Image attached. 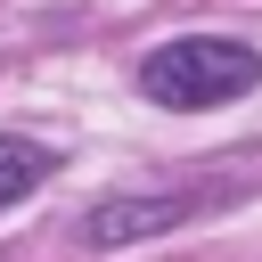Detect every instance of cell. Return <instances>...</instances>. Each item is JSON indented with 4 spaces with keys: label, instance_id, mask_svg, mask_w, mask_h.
Listing matches in <instances>:
<instances>
[{
    "label": "cell",
    "instance_id": "1",
    "mask_svg": "<svg viewBox=\"0 0 262 262\" xmlns=\"http://www.w3.org/2000/svg\"><path fill=\"white\" fill-rule=\"evenodd\" d=\"M254 82H262V57H254L246 41H221V33H188V41H164V49L139 57V90H147L156 106H180V115L229 106V98H246Z\"/></svg>",
    "mask_w": 262,
    "mask_h": 262
},
{
    "label": "cell",
    "instance_id": "2",
    "mask_svg": "<svg viewBox=\"0 0 262 262\" xmlns=\"http://www.w3.org/2000/svg\"><path fill=\"white\" fill-rule=\"evenodd\" d=\"M188 213H196V196H106V205H90V221H82V246L156 237V229H180Z\"/></svg>",
    "mask_w": 262,
    "mask_h": 262
},
{
    "label": "cell",
    "instance_id": "3",
    "mask_svg": "<svg viewBox=\"0 0 262 262\" xmlns=\"http://www.w3.org/2000/svg\"><path fill=\"white\" fill-rule=\"evenodd\" d=\"M49 172H57V147H33V139H0V205L33 196Z\"/></svg>",
    "mask_w": 262,
    "mask_h": 262
}]
</instances>
